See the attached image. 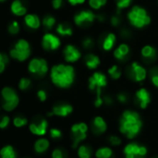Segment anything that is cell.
<instances>
[{
    "instance_id": "ee69618b",
    "label": "cell",
    "mask_w": 158,
    "mask_h": 158,
    "mask_svg": "<svg viewBox=\"0 0 158 158\" xmlns=\"http://www.w3.org/2000/svg\"><path fill=\"white\" fill-rule=\"evenodd\" d=\"M64 153L61 149H55L53 152H52V158H64Z\"/></svg>"
},
{
    "instance_id": "4fadbf2b",
    "label": "cell",
    "mask_w": 158,
    "mask_h": 158,
    "mask_svg": "<svg viewBox=\"0 0 158 158\" xmlns=\"http://www.w3.org/2000/svg\"><path fill=\"white\" fill-rule=\"evenodd\" d=\"M63 56L66 62L68 63H75L80 60L81 57V51L72 44H68L64 47Z\"/></svg>"
},
{
    "instance_id": "b9f144b4",
    "label": "cell",
    "mask_w": 158,
    "mask_h": 158,
    "mask_svg": "<svg viewBox=\"0 0 158 158\" xmlns=\"http://www.w3.org/2000/svg\"><path fill=\"white\" fill-rule=\"evenodd\" d=\"M9 122H10V118L7 117V116H4L0 121V128L2 130L6 129L8 125H9Z\"/></svg>"
},
{
    "instance_id": "d590c367",
    "label": "cell",
    "mask_w": 158,
    "mask_h": 158,
    "mask_svg": "<svg viewBox=\"0 0 158 158\" xmlns=\"http://www.w3.org/2000/svg\"><path fill=\"white\" fill-rule=\"evenodd\" d=\"M150 79H151V82L153 83V85L155 87L158 88V69L155 68L153 69H151L150 71Z\"/></svg>"
},
{
    "instance_id": "f6af8a7d",
    "label": "cell",
    "mask_w": 158,
    "mask_h": 158,
    "mask_svg": "<svg viewBox=\"0 0 158 158\" xmlns=\"http://www.w3.org/2000/svg\"><path fill=\"white\" fill-rule=\"evenodd\" d=\"M110 23H111V25H112V26H114V27H118V26L120 24V19H119V17H118V16H117V15L112 16V17H111V19H110Z\"/></svg>"
},
{
    "instance_id": "836d02e7",
    "label": "cell",
    "mask_w": 158,
    "mask_h": 158,
    "mask_svg": "<svg viewBox=\"0 0 158 158\" xmlns=\"http://www.w3.org/2000/svg\"><path fill=\"white\" fill-rule=\"evenodd\" d=\"M31 80L28 78H21L19 81V89L21 91H26L31 86Z\"/></svg>"
},
{
    "instance_id": "ab89813d",
    "label": "cell",
    "mask_w": 158,
    "mask_h": 158,
    "mask_svg": "<svg viewBox=\"0 0 158 158\" xmlns=\"http://www.w3.org/2000/svg\"><path fill=\"white\" fill-rule=\"evenodd\" d=\"M93 45H94V41L90 37H87L82 41V46L85 49H90L91 47H93Z\"/></svg>"
},
{
    "instance_id": "ffe728a7",
    "label": "cell",
    "mask_w": 158,
    "mask_h": 158,
    "mask_svg": "<svg viewBox=\"0 0 158 158\" xmlns=\"http://www.w3.org/2000/svg\"><path fill=\"white\" fill-rule=\"evenodd\" d=\"M131 48L127 44H120L114 51V56L118 61H124L129 56Z\"/></svg>"
},
{
    "instance_id": "f546056e",
    "label": "cell",
    "mask_w": 158,
    "mask_h": 158,
    "mask_svg": "<svg viewBox=\"0 0 158 158\" xmlns=\"http://www.w3.org/2000/svg\"><path fill=\"white\" fill-rule=\"evenodd\" d=\"M19 30H20V26H19V23L17 21V20H13L11 21L8 26H7V31L12 34V35H16L19 32Z\"/></svg>"
},
{
    "instance_id": "8d00e7d4",
    "label": "cell",
    "mask_w": 158,
    "mask_h": 158,
    "mask_svg": "<svg viewBox=\"0 0 158 158\" xmlns=\"http://www.w3.org/2000/svg\"><path fill=\"white\" fill-rule=\"evenodd\" d=\"M132 0H116V6L118 10L129 7L131 5Z\"/></svg>"
},
{
    "instance_id": "7dc6e473",
    "label": "cell",
    "mask_w": 158,
    "mask_h": 158,
    "mask_svg": "<svg viewBox=\"0 0 158 158\" xmlns=\"http://www.w3.org/2000/svg\"><path fill=\"white\" fill-rule=\"evenodd\" d=\"M52 6L55 9H59L63 6V0H52Z\"/></svg>"
},
{
    "instance_id": "2e32d148",
    "label": "cell",
    "mask_w": 158,
    "mask_h": 158,
    "mask_svg": "<svg viewBox=\"0 0 158 158\" xmlns=\"http://www.w3.org/2000/svg\"><path fill=\"white\" fill-rule=\"evenodd\" d=\"M73 111L72 106L69 104H61V105H56L53 107V114L54 116L60 117V118H66L69 115H70Z\"/></svg>"
},
{
    "instance_id": "d6a6232c",
    "label": "cell",
    "mask_w": 158,
    "mask_h": 158,
    "mask_svg": "<svg viewBox=\"0 0 158 158\" xmlns=\"http://www.w3.org/2000/svg\"><path fill=\"white\" fill-rule=\"evenodd\" d=\"M7 63H8L7 55L4 52H1L0 53V73H3L5 71V69Z\"/></svg>"
},
{
    "instance_id": "d6986e66",
    "label": "cell",
    "mask_w": 158,
    "mask_h": 158,
    "mask_svg": "<svg viewBox=\"0 0 158 158\" xmlns=\"http://www.w3.org/2000/svg\"><path fill=\"white\" fill-rule=\"evenodd\" d=\"M24 24L32 30H37L42 25V20L36 14L29 13L24 16Z\"/></svg>"
},
{
    "instance_id": "f1b7e54d",
    "label": "cell",
    "mask_w": 158,
    "mask_h": 158,
    "mask_svg": "<svg viewBox=\"0 0 158 158\" xmlns=\"http://www.w3.org/2000/svg\"><path fill=\"white\" fill-rule=\"evenodd\" d=\"M77 153L79 158H91V149L87 145H80Z\"/></svg>"
},
{
    "instance_id": "30bf717a",
    "label": "cell",
    "mask_w": 158,
    "mask_h": 158,
    "mask_svg": "<svg viewBox=\"0 0 158 158\" xmlns=\"http://www.w3.org/2000/svg\"><path fill=\"white\" fill-rule=\"evenodd\" d=\"M95 19H97V15H95L92 10H81L76 13L73 18L74 23L78 27H86L92 24Z\"/></svg>"
},
{
    "instance_id": "d4e9b609",
    "label": "cell",
    "mask_w": 158,
    "mask_h": 158,
    "mask_svg": "<svg viewBox=\"0 0 158 158\" xmlns=\"http://www.w3.org/2000/svg\"><path fill=\"white\" fill-rule=\"evenodd\" d=\"M56 32L61 36H71L73 30L68 23H59L56 26Z\"/></svg>"
},
{
    "instance_id": "7a4b0ae2",
    "label": "cell",
    "mask_w": 158,
    "mask_h": 158,
    "mask_svg": "<svg viewBox=\"0 0 158 158\" xmlns=\"http://www.w3.org/2000/svg\"><path fill=\"white\" fill-rule=\"evenodd\" d=\"M50 79L58 88H69L75 81V69L69 64H57L50 70Z\"/></svg>"
},
{
    "instance_id": "f35d334b",
    "label": "cell",
    "mask_w": 158,
    "mask_h": 158,
    "mask_svg": "<svg viewBox=\"0 0 158 158\" xmlns=\"http://www.w3.org/2000/svg\"><path fill=\"white\" fill-rule=\"evenodd\" d=\"M49 134H50V137L52 139H60L61 136H62V132L60 130L56 129V128H52L49 130Z\"/></svg>"
},
{
    "instance_id": "7402d4cb",
    "label": "cell",
    "mask_w": 158,
    "mask_h": 158,
    "mask_svg": "<svg viewBox=\"0 0 158 158\" xmlns=\"http://www.w3.org/2000/svg\"><path fill=\"white\" fill-rule=\"evenodd\" d=\"M84 63H85V66L89 69H95L98 68L101 61H100V58L98 56H96L94 54H88L84 57Z\"/></svg>"
},
{
    "instance_id": "ac0fdd59",
    "label": "cell",
    "mask_w": 158,
    "mask_h": 158,
    "mask_svg": "<svg viewBox=\"0 0 158 158\" xmlns=\"http://www.w3.org/2000/svg\"><path fill=\"white\" fill-rule=\"evenodd\" d=\"M141 55H142L143 58L147 62H153V61L156 60V57H157L156 49L150 44H146L142 48Z\"/></svg>"
},
{
    "instance_id": "83f0119b",
    "label": "cell",
    "mask_w": 158,
    "mask_h": 158,
    "mask_svg": "<svg viewBox=\"0 0 158 158\" xmlns=\"http://www.w3.org/2000/svg\"><path fill=\"white\" fill-rule=\"evenodd\" d=\"M113 155V151L109 147H101L95 152L96 158H110Z\"/></svg>"
},
{
    "instance_id": "44dd1931",
    "label": "cell",
    "mask_w": 158,
    "mask_h": 158,
    "mask_svg": "<svg viewBox=\"0 0 158 158\" xmlns=\"http://www.w3.org/2000/svg\"><path fill=\"white\" fill-rule=\"evenodd\" d=\"M107 130V124L102 117H95L93 120V131L96 134H102Z\"/></svg>"
},
{
    "instance_id": "74e56055",
    "label": "cell",
    "mask_w": 158,
    "mask_h": 158,
    "mask_svg": "<svg viewBox=\"0 0 158 158\" xmlns=\"http://www.w3.org/2000/svg\"><path fill=\"white\" fill-rule=\"evenodd\" d=\"M96 92V98L94 100V106L95 107H100L103 104H104V99L101 97V94H102V89H98L95 91Z\"/></svg>"
},
{
    "instance_id": "9c48e42d",
    "label": "cell",
    "mask_w": 158,
    "mask_h": 158,
    "mask_svg": "<svg viewBox=\"0 0 158 158\" xmlns=\"http://www.w3.org/2000/svg\"><path fill=\"white\" fill-rule=\"evenodd\" d=\"M123 154L125 158H144L147 155V148L145 146L131 143L124 147Z\"/></svg>"
},
{
    "instance_id": "60d3db41",
    "label": "cell",
    "mask_w": 158,
    "mask_h": 158,
    "mask_svg": "<svg viewBox=\"0 0 158 158\" xmlns=\"http://www.w3.org/2000/svg\"><path fill=\"white\" fill-rule=\"evenodd\" d=\"M109 142H110V143L113 146H118V145H120L121 144L120 138L118 137V136H115V135H112V136L109 137Z\"/></svg>"
},
{
    "instance_id": "c3c4849f",
    "label": "cell",
    "mask_w": 158,
    "mask_h": 158,
    "mask_svg": "<svg viewBox=\"0 0 158 158\" xmlns=\"http://www.w3.org/2000/svg\"><path fill=\"white\" fill-rule=\"evenodd\" d=\"M86 0H68L69 5L71 6H77V5H81L85 2Z\"/></svg>"
},
{
    "instance_id": "f907efd6",
    "label": "cell",
    "mask_w": 158,
    "mask_h": 158,
    "mask_svg": "<svg viewBox=\"0 0 158 158\" xmlns=\"http://www.w3.org/2000/svg\"><path fill=\"white\" fill-rule=\"evenodd\" d=\"M121 35L123 37H128V36H130V32H129V31L127 29H123L122 31H121Z\"/></svg>"
},
{
    "instance_id": "e0dca14e",
    "label": "cell",
    "mask_w": 158,
    "mask_h": 158,
    "mask_svg": "<svg viewBox=\"0 0 158 158\" xmlns=\"http://www.w3.org/2000/svg\"><path fill=\"white\" fill-rule=\"evenodd\" d=\"M10 11L17 17H22L27 15V6L21 0H13L10 5Z\"/></svg>"
},
{
    "instance_id": "e575fe53",
    "label": "cell",
    "mask_w": 158,
    "mask_h": 158,
    "mask_svg": "<svg viewBox=\"0 0 158 158\" xmlns=\"http://www.w3.org/2000/svg\"><path fill=\"white\" fill-rule=\"evenodd\" d=\"M28 120L25 118H21V117H16L13 118V125L16 128H21L24 127L25 125H27Z\"/></svg>"
},
{
    "instance_id": "681fc988",
    "label": "cell",
    "mask_w": 158,
    "mask_h": 158,
    "mask_svg": "<svg viewBox=\"0 0 158 158\" xmlns=\"http://www.w3.org/2000/svg\"><path fill=\"white\" fill-rule=\"evenodd\" d=\"M103 99H104V103L105 104H106V105H112V103H113V100H112V98L109 96V95H105L104 97H103Z\"/></svg>"
},
{
    "instance_id": "816d5d0a",
    "label": "cell",
    "mask_w": 158,
    "mask_h": 158,
    "mask_svg": "<svg viewBox=\"0 0 158 158\" xmlns=\"http://www.w3.org/2000/svg\"><path fill=\"white\" fill-rule=\"evenodd\" d=\"M0 1H1V2H2V3H4V2H5V1H6V0H0Z\"/></svg>"
},
{
    "instance_id": "5b68a950",
    "label": "cell",
    "mask_w": 158,
    "mask_h": 158,
    "mask_svg": "<svg viewBox=\"0 0 158 158\" xmlns=\"http://www.w3.org/2000/svg\"><path fill=\"white\" fill-rule=\"evenodd\" d=\"M3 103L2 108L6 112L13 111L19 103V98L16 91L11 87H4L1 92Z\"/></svg>"
},
{
    "instance_id": "484cf974",
    "label": "cell",
    "mask_w": 158,
    "mask_h": 158,
    "mask_svg": "<svg viewBox=\"0 0 158 158\" xmlns=\"http://www.w3.org/2000/svg\"><path fill=\"white\" fill-rule=\"evenodd\" d=\"M56 18L53 17L52 15H46L42 19V25L44 29H46V31L52 30L56 25Z\"/></svg>"
},
{
    "instance_id": "cb8c5ba5",
    "label": "cell",
    "mask_w": 158,
    "mask_h": 158,
    "mask_svg": "<svg viewBox=\"0 0 158 158\" xmlns=\"http://www.w3.org/2000/svg\"><path fill=\"white\" fill-rule=\"evenodd\" d=\"M50 146V143H49V141L47 139H44V138H41V139H38L35 143H34V151L37 153V154H43L44 152H46L48 150Z\"/></svg>"
},
{
    "instance_id": "3957f363",
    "label": "cell",
    "mask_w": 158,
    "mask_h": 158,
    "mask_svg": "<svg viewBox=\"0 0 158 158\" xmlns=\"http://www.w3.org/2000/svg\"><path fill=\"white\" fill-rule=\"evenodd\" d=\"M127 17L131 25L137 29L144 28L151 23V17L146 9L140 6H133L128 12Z\"/></svg>"
},
{
    "instance_id": "7bdbcfd3",
    "label": "cell",
    "mask_w": 158,
    "mask_h": 158,
    "mask_svg": "<svg viewBox=\"0 0 158 158\" xmlns=\"http://www.w3.org/2000/svg\"><path fill=\"white\" fill-rule=\"evenodd\" d=\"M37 96H38V98H39V100L41 102H44L47 99V93L44 90L41 89V90H39L37 92Z\"/></svg>"
},
{
    "instance_id": "5bb4252c",
    "label": "cell",
    "mask_w": 158,
    "mask_h": 158,
    "mask_svg": "<svg viewBox=\"0 0 158 158\" xmlns=\"http://www.w3.org/2000/svg\"><path fill=\"white\" fill-rule=\"evenodd\" d=\"M135 99L142 109H145L151 103L150 93L145 88H141L135 93Z\"/></svg>"
},
{
    "instance_id": "9a60e30c",
    "label": "cell",
    "mask_w": 158,
    "mask_h": 158,
    "mask_svg": "<svg viewBox=\"0 0 158 158\" xmlns=\"http://www.w3.org/2000/svg\"><path fill=\"white\" fill-rule=\"evenodd\" d=\"M47 128H48V122L45 119H42L39 124L36 123H31L29 126L30 131L37 136H44L47 132Z\"/></svg>"
},
{
    "instance_id": "7c38bea8",
    "label": "cell",
    "mask_w": 158,
    "mask_h": 158,
    "mask_svg": "<svg viewBox=\"0 0 158 158\" xmlns=\"http://www.w3.org/2000/svg\"><path fill=\"white\" fill-rule=\"evenodd\" d=\"M88 82H89V89L91 91H96L98 89L105 88L107 85V79L104 73L96 71L89 78Z\"/></svg>"
},
{
    "instance_id": "8992f818",
    "label": "cell",
    "mask_w": 158,
    "mask_h": 158,
    "mask_svg": "<svg viewBox=\"0 0 158 158\" xmlns=\"http://www.w3.org/2000/svg\"><path fill=\"white\" fill-rule=\"evenodd\" d=\"M48 63L44 58L34 57L30 60L28 64V71L36 76V77H44L48 72Z\"/></svg>"
},
{
    "instance_id": "6da1fadb",
    "label": "cell",
    "mask_w": 158,
    "mask_h": 158,
    "mask_svg": "<svg viewBox=\"0 0 158 158\" xmlns=\"http://www.w3.org/2000/svg\"><path fill=\"white\" fill-rule=\"evenodd\" d=\"M143 121L138 112L125 110L119 119V131L128 139L135 138L141 131Z\"/></svg>"
},
{
    "instance_id": "8fae6325",
    "label": "cell",
    "mask_w": 158,
    "mask_h": 158,
    "mask_svg": "<svg viewBox=\"0 0 158 158\" xmlns=\"http://www.w3.org/2000/svg\"><path fill=\"white\" fill-rule=\"evenodd\" d=\"M42 47L45 51H56L61 45V41L58 36L52 32H46L42 38Z\"/></svg>"
},
{
    "instance_id": "ba28073f",
    "label": "cell",
    "mask_w": 158,
    "mask_h": 158,
    "mask_svg": "<svg viewBox=\"0 0 158 158\" xmlns=\"http://www.w3.org/2000/svg\"><path fill=\"white\" fill-rule=\"evenodd\" d=\"M128 76L136 82L143 81L147 77V70L138 62H132L127 69Z\"/></svg>"
},
{
    "instance_id": "4dcf8cb0",
    "label": "cell",
    "mask_w": 158,
    "mask_h": 158,
    "mask_svg": "<svg viewBox=\"0 0 158 158\" xmlns=\"http://www.w3.org/2000/svg\"><path fill=\"white\" fill-rule=\"evenodd\" d=\"M108 74L113 80H118L121 77V71H120V69H118V67L117 65L112 66L108 69Z\"/></svg>"
},
{
    "instance_id": "603a6c76",
    "label": "cell",
    "mask_w": 158,
    "mask_h": 158,
    "mask_svg": "<svg viewBox=\"0 0 158 158\" xmlns=\"http://www.w3.org/2000/svg\"><path fill=\"white\" fill-rule=\"evenodd\" d=\"M116 42H117L116 34H114L113 32H109L106 35V37L102 42V48L105 51H110L115 46Z\"/></svg>"
},
{
    "instance_id": "52a82bcc",
    "label": "cell",
    "mask_w": 158,
    "mask_h": 158,
    "mask_svg": "<svg viewBox=\"0 0 158 158\" xmlns=\"http://www.w3.org/2000/svg\"><path fill=\"white\" fill-rule=\"evenodd\" d=\"M71 137H72V148H76L79 143L84 141L87 137L88 126L84 122H80L71 126L70 129Z\"/></svg>"
},
{
    "instance_id": "4316f807",
    "label": "cell",
    "mask_w": 158,
    "mask_h": 158,
    "mask_svg": "<svg viewBox=\"0 0 158 158\" xmlns=\"http://www.w3.org/2000/svg\"><path fill=\"white\" fill-rule=\"evenodd\" d=\"M1 158H17V154L11 145H6L4 146L0 151Z\"/></svg>"
},
{
    "instance_id": "1f68e13d",
    "label": "cell",
    "mask_w": 158,
    "mask_h": 158,
    "mask_svg": "<svg viewBox=\"0 0 158 158\" xmlns=\"http://www.w3.org/2000/svg\"><path fill=\"white\" fill-rule=\"evenodd\" d=\"M107 0H89V6L93 9H100L103 6L106 4Z\"/></svg>"
},
{
    "instance_id": "277c9868",
    "label": "cell",
    "mask_w": 158,
    "mask_h": 158,
    "mask_svg": "<svg viewBox=\"0 0 158 158\" xmlns=\"http://www.w3.org/2000/svg\"><path fill=\"white\" fill-rule=\"evenodd\" d=\"M31 45L28 41L24 39L18 40L12 48L9 50V56L11 58L18 60L19 62H23L27 60L31 56Z\"/></svg>"
},
{
    "instance_id": "bcb514c9",
    "label": "cell",
    "mask_w": 158,
    "mask_h": 158,
    "mask_svg": "<svg viewBox=\"0 0 158 158\" xmlns=\"http://www.w3.org/2000/svg\"><path fill=\"white\" fill-rule=\"evenodd\" d=\"M117 98H118V100L120 103H122V104H125V103H127V101H128V96H127L124 93L118 94V96H117Z\"/></svg>"
}]
</instances>
